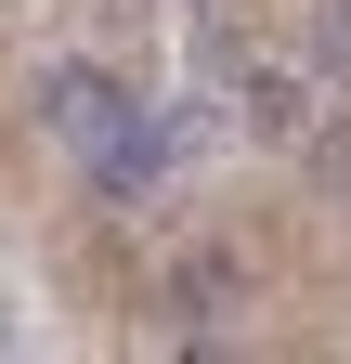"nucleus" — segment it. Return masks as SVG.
Here are the masks:
<instances>
[{
  "label": "nucleus",
  "mask_w": 351,
  "mask_h": 364,
  "mask_svg": "<svg viewBox=\"0 0 351 364\" xmlns=\"http://www.w3.org/2000/svg\"><path fill=\"white\" fill-rule=\"evenodd\" d=\"M117 105H130L117 65H92V53H53V65H39V130H53V144H92Z\"/></svg>",
  "instance_id": "2"
},
{
  "label": "nucleus",
  "mask_w": 351,
  "mask_h": 364,
  "mask_svg": "<svg viewBox=\"0 0 351 364\" xmlns=\"http://www.w3.org/2000/svg\"><path fill=\"white\" fill-rule=\"evenodd\" d=\"M78 169H92V196H104V208H144L156 182H169V130L144 117V91H130V105L92 130V144H78Z\"/></svg>",
  "instance_id": "1"
},
{
  "label": "nucleus",
  "mask_w": 351,
  "mask_h": 364,
  "mask_svg": "<svg viewBox=\"0 0 351 364\" xmlns=\"http://www.w3.org/2000/svg\"><path fill=\"white\" fill-rule=\"evenodd\" d=\"M234 117H247V144H299V130H313V78L299 65H247L234 78Z\"/></svg>",
  "instance_id": "3"
},
{
  "label": "nucleus",
  "mask_w": 351,
  "mask_h": 364,
  "mask_svg": "<svg viewBox=\"0 0 351 364\" xmlns=\"http://www.w3.org/2000/svg\"><path fill=\"white\" fill-rule=\"evenodd\" d=\"M313 65L351 78V0H313Z\"/></svg>",
  "instance_id": "5"
},
{
  "label": "nucleus",
  "mask_w": 351,
  "mask_h": 364,
  "mask_svg": "<svg viewBox=\"0 0 351 364\" xmlns=\"http://www.w3.org/2000/svg\"><path fill=\"white\" fill-rule=\"evenodd\" d=\"M0 351H14V312H0Z\"/></svg>",
  "instance_id": "6"
},
{
  "label": "nucleus",
  "mask_w": 351,
  "mask_h": 364,
  "mask_svg": "<svg viewBox=\"0 0 351 364\" xmlns=\"http://www.w3.org/2000/svg\"><path fill=\"white\" fill-rule=\"evenodd\" d=\"M234 287H247V260H234V247H195L183 273H169V312H183V326H208V312H222Z\"/></svg>",
  "instance_id": "4"
}]
</instances>
